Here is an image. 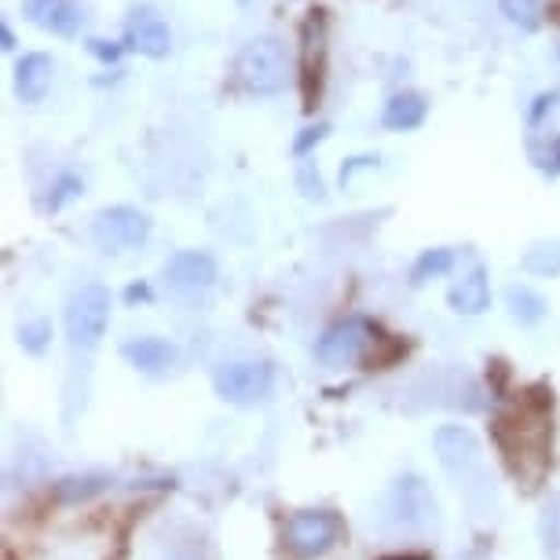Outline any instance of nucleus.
<instances>
[{"label":"nucleus","mask_w":560,"mask_h":560,"mask_svg":"<svg viewBox=\"0 0 560 560\" xmlns=\"http://www.w3.org/2000/svg\"><path fill=\"white\" fill-rule=\"evenodd\" d=\"M242 89L253 96H279L290 84V56L279 37H253L242 45L235 59Z\"/></svg>","instance_id":"nucleus-1"},{"label":"nucleus","mask_w":560,"mask_h":560,"mask_svg":"<svg viewBox=\"0 0 560 560\" xmlns=\"http://www.w3.org/2000/svg\"><path fill=\"white\" fill-rule=\"evenodd\" d=\"M436 451H440V462L443 469L458 480V488L465 491V499L477 505V491L491 494V483H488V472H483V454H480V443L465 425H443L436 432Z\"/></svg>","instance_id":"nucleus-2"},{"label":"nucleus","mask_w":560,"mask_h":560,"mask_svg":"<svg viewBox=\"0 0 560 560\" xmlns=\"http://www.w3.org/2000/svg\"><path fill=\"white\" fill-rule=\"evenodd\" d=\"M326 73H330V19L323 8H315L301 23V100L308 114L319 107Z\"/></svg>","instance_id":"nucleus-3"},{"label":"nucleus","mask_w":560,"mask_h":560,"mask_svg":"<svg viewBox=\"0 0 560 560\" xmlns=\"http://www.w3.org/2000/svg\"><path fill=\"white\" fill-rule=\"evenodd\" d=\"M213 388L224 404L235 407H257L271 396L275 388V366L268 359H231V363L217 366Z\"/></svg>","instance_id":"nucleus-4"},{"label":"nucleus","mask_w":560,"mask_h":560,"mask_svg":"<svg viewBox=\"0 0 560 560\" xmlns=\"http://www.w3.org/2000/svg\"><path fill=\"white\" fill-rule=\"evenodd\" d=\"M110 326V290L100 282L84 287L67 301V337L73 348H96Z\"/></svg>","instance_id":"nucleus-5"},{"label":"nucleus","mask_w":560,"mask_h":560,"mask_svg":"<svg viewBox=\"0 0 560 560\" xmlns=\"http://www.w3.org/2000/svg\"><path fill=\"white\" fill-rule=\"evenodd\" d=\"M151 217L136 206H107L92 217V242L103 253H125V249H140L151 238Z\"/></svg>","instance_id":"nucleus-6"},{"label":"nucleus","mask_w":560,"mask_h":560,"mask_svg":"<svg viewBox=\"0 0 560 560\" xmlns=\"http://www.w3.org/2000/svg\"><path fill=\"white\" fill-rule=\"evenodd\" d=\"M374 345V326L366 319H341L334 323L330 330H323V337L315 341V359L330 370H341V366H352L359 359H366V348Z\"/></svg>","instance_id":"nucleus-7"},{"label":"nucleus","mask_w":560,"mask_h":560,"mask_svg":"<svg viewBox=\"0 0 560 560\" xmlns=\"http://www.w3.org/2000/svg\"><path fill=\"white\" fill-rule=\"evenodd\" d=\"M217 279H220L217 257L206 249H179L165 264V282L179 298H198V293L213 290Z\"/></svg>","instance_id":"nucleus-8"},{"label":"nucleus","mask_w":560,"mask_h":560,"mask_svg":"<svg viewBox=\"0 0 560 560\" xmlns=\"http://www.w3.org/2000/svg\"><path fill=\"white\" fill-rule=\"evenodd\" d=\"M337 535H341V521L326 510H304V513H293L290 524H287V542L298 557L312 560V557H323L326 549H334Z\"/></svg>","instance_id":"nucleus-9"},{"label":"nucleus","mask_w":560,"mask_h":560,"mask_svg":"<svg viewBox=\"0 0 560 560\" xmlns=\"http://www.w3.org/2000/svg\"><path fill=\"white\" fill-rule=\"evenodd\" d=\"M125 48L147 59H168V51H173V30H168V23L151 4H140L125 19Z\"/></svg>","instance_id":"nucleus-10"},{"label":"nucleus","mask_w":560,"mask_h":560,"mask_svg":"<svg viewBox=\"0 0 560 560\" xmlns=\"http://www.w3.org/2000/svg\"><path fill=\"white\" fill-rule=\"evenodd\" d=\"M388 513H393V524L425 527L432 516H436V499H432L429 483L410 472V477L396 480L393 499H388Z\"/></svg>","instance_id":"nucleus-11"},{"label":"nucleus","mask_w":560,"mask_h":560,"mask_svg":"<svg viewBox=\"0 0 560 560\" xmlns=\"http://www.w3.org/2000/svg\"><path fill=\"white\" fill-rule=\"evenodd\" d=\"M23 15L45 34L56 37H78L84 26V12L78 0H23Z\"/></svg>","instance_id":"nucleus-12"},{"label":"nucleus","mask_w":560,"mask_h":560,"mask_svg":"<svg viewBox=\"0 0 560 560\" xmlns=\"http://www.w3.org/2000/svg\"><path fill=\"white\" fill-rule=\"evenodd\" d=\"M121 359L140 374H168L179 363V348L165 337H132L121 345Z\"/></svg>","instance_id":"nucleus-13"},{"label":"nucleus","mask_w":560,"mask_h":560,"mask_svg":"<svg viewBox=\"0 0 560 560\" xmlns=\"http://www.w3.org/2000/svg\"><path fill=\"white\" fill-rule=\"evenodd\" d=\"M447 304H451V312H458V315H483L488 312L491 308L488 268H483V264H472V268L447 290Z\"/></svg>","instance_id":"nucleus-14"},{"label":"nucleus","mask_w":560,"mask_h":560,"mask_svg":"<svg viewBox=\"0 0 560 560\" xmlns=\"http://www.w3.org/2000/svg\"><path fill=\"white\" fill-rule=\"evenodd\" d=\"M51 73H56V62H51V56H45V51H26L23 59L15 62V92L23 103H40L48 96L51 89Z\"/></svg>","instance_id":"nucleus-15"},{"label":"nucleus","mask_w":560,"mask_h":560,"mask_svg":"<svg viewBox=\"0 0 560 560\" xmlns=\"http://www.w3.org/2000/svg\"><path fill=\"white\" fill-rule=\"evenodd\" d=\"M425 118H429L425 96H421V92H410V89L388 96L385 110H382V125L388 132H415V129L425 125Z\"/></svg>","instance_id":"nucleus-16"},{"label":"nucleus","mask_w":560,"mask_h":560,"mask_svg":"<svg viewBox=\"0 0 560 560\" xmlns=\"http://www.w3.org/2000/svg\"><path fill=\"white\" fill-rule=\"evenodd\" d=\"M505 304H510V315L521 326H535V323H542L546 319V312H549V304L546 298L538 290L532 287H524V282H513L510 290H505Z\"/></svg>","instance_id":"nucleus-17"},{"label":"nucleus","mask_w":560,"mask_h":560,"mask_svg":"<svg viewBox=\"0 0 560 560\" xmlns=\"http://www.w3.org/2000/svg\"><path fill=\"white\" fill-rule=\"evenodd\" d=\"M110 477L107 472H81V477H67V480H59L56 483V502H67V505H78V502H89V499H96V494H103L110 488Z\"/></svg>","instance_id":"nucleus-18"},{"label":"nucleus","mask_w":560,"mask_h":560,"mask_svg":"<svg viewBox=\"0 0 560 560\" xmlns=\"http://www.w3.org/2000/svg\"><path fill=\"white\" fill-rule=\"evenodd\" d=\"M451 268H454V249H447V246L425 249L415 264H410V287H425L432 279H443V275H451Z\"/></svg>","instance_id":"nucleus-19"},{"label":"nucleus","mask_w":560,"mask_h":560,"mask_svg":"<svg viewBox=\"0 0 560 560\" xmlns=\"http://www.w3.org/2000/svg\"><path fill=\"white\" fill-rule=\"evenodd\" d=\"M521 268L527 275H538V279H557L560 275V242H535L532 249L521 257Z\"/></svg>","instance_id":"nucleus-20"},{"label":"nucleus","mask_w":560,"mask_h":560,"mask_svg":"<svg viewBox=\"0 0 560 560\" xmlns=\"http://www.w3.org/2000/svg\"><path fill=\"white\" fill-rule=\"evenodd\" d=\"M499 12L505 15V23L524 30V34H535L546 19V4L542 0H502Z\"/></svg>","instance_id":"nucleus-21"},{"label":"nucleus","mask_w":560,"mask_h":560,"mask_svg":"<svg viewBox=\"0 0 560 560\" xmlns=\"http://www.w3.org/2000/svg\"><path fill=\"white\" fill-rule=\"evenodd\" d=\"M81 195H84V179L78 173H59L56 179H51L48 195L40 198V209H45V213H59L62 206L73 202V198H81Z\"/></svg>","instance_id":"nucleus-22"},{"label":"nucleus","mask_w":560,"mask_h":560,"mask_svg":"<svg viewBox=\"0 0 560 560\" xmlns=\"http://www.w3.org/2000/svg\"><path fill=\"white\" fill-rule=\"evenodd\" d=\"M19 345H23L26 355H45L51 345V319L37 315V319H26L19 326Z\"/></svg>","instance_id":"nucleus-23"},{"label":"nucleus","mask_w":560,"mask_h":560,"mask_svg":"<svg viewBox=\"0 0 560 560\" xmlns=\"http://www.w3.org/2000/svg\"><path fill=\"white\" fill-rule=\"evenodd\" d=\"M326 136H330V125L326 121H315V125H308V129H301V136L293 140V154L298 158H308L315 147H319Z\"/></svg>","instance_id":"nucleus-24"},{"label":"nucleus","mask_w":560,"mask_h":560,"mask_svg":"<svg viewBox=\"0 0 560 560\" xmlns=\"http://www.w3.org/2000/svg\"><path fill=\"white\" fill-rule=\"evenodd\" d=\"M532 158L546 176H560V136H553L546 147H532Z\"/></svg>","instance_id":"nucleus-25"},{"label":"nucleus","mask_w":560,"mask_h":560,"mask_svg":"<svg viewBox=\"0 0 560 560\" xmlns=\"http://www.w3.org/2000/svg\"><path fill=\"white\" fill-rule=\"evenodd\" d=\"M84 48H89V56H96L103 67H114L125 51V45H118V40H103V37H89L84 40Z\"/></svg>","instance_id":"nucleus-26"},{"label":"nucleus","mask_w":560,"mask_h":560,"mask_svg":"<svg viewBox=\"0 0 560 560\" xmlns=\"http://www.w3.org/2000/svg\"><path fill=\"white\" fill-rule=\"evenodd\" d=\"M298 184L304 187V195L308 198H326V187H323V176H319V168H315L312 162H301V173H298Z\"/></svg>","instance_id":"nucleus-27"},{"label":"nucleus","mask_w":560,"mask_h":560,"mask_svg":"<svg viewBox=\"0 0 560 560\" xmlns=\"http://www.w3.org/2000/svg\"><path fill=\"white\" fill-rule=\"evenodd\" d=\"M557 100H560V92H542V96H535V103H532V110H527V125H542V118L549 110L557 107Z\"/></svg>","instance_id":"nucleus-28"},{"label":"nucleus","mask_w":560,"mask_h":560,"mask_svg":"<svg viewBox=\"0 0 560 560\" xmlns=\"http://www.w3.org/2000/svg\"><path fill=\"white\" fill-rule=\"evenodd\" d=\"M542 535H546V549L553 557H560V505L553 513L546 516V524H542Z\"/></svg>","instance_id":"nucleus-29"},{"label":"nucleus","mask_w":560,"mask_h":560,"mask_svg":"<svg viewBox=\"0 0 560 560\" xmlns=\"http://www.w3.org/2000/svg\"><path fill=\"white\" fill-rule=\"evenodd\" d=\"M154 301V293H151V282L140 279V282H132L129 290H125V304L129 308H136V304H151Z\"/></svg>","instance_id":"nucleus-30"},{"label":"nucleus","mask_w":560,"mask_h":560,"mask_svg":"<svg viewBox=\"0 0 560 560\" xmlns=\"http://www.w3.org/2000/svg\"><path fill=\"white\" fill-rule=\"evenodd\" d=\"M363 168H377V154L352 158V162H348V165L341 168V184L348 187V184H352V176H355V173H363Z\"/></svg>","instance_id":"nucleus-31"},{"label":"nucleus","mask_w":560,"mask_h":560,"mask_svg":"<svg viewBox=\"0 0 560 560\" xmlns=\"http://www.w3.org/2000/svg\"><path fill=\"white\" fill-rule=\"evenodd\" d=\"M0 48H4V51L15 48V30L8 26V19H0Z\"/></svg>","instance_id":"nucleus-32"},{"label":"nucleus","mask_w":560,"mask_h":560,"mask_svg":"<svg viewBox=\"0 0 560 560\" xmlns=\"http://www.w3.org/2000/svg\"><path fill=\"white\" fill-rule=\"evenodd\" d=\"M382 560H432L429 553H393V557H382Z\"/></svg>","instance_id":"nucleus-33"}]
</instances>
